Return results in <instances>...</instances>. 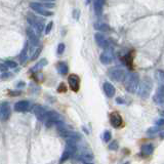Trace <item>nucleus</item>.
Returning <instances> with one entry per match:
<instances>
[{"instance_id":"f257e3e1","label":"nucleus","mask_w":164,"mask_h":164,"mask_svg":"<svg viewBox=\"0 0 164 164\" xmlns=\"http://www.w3.org/2000/svg\"><path fill=\"white\" fill-rule=\"evenodd\" d=\"M123 81H124L125 89L128 92L134 93L138 91V84H139V77L137 73H129L128 75L125 76Z\"/></svg>"},{"instance_id":"f03ea898","label":"nucleus","mask_w":164,"mask_h":164,"mask_svg":"<svg viewBox=\"0 0 164 164\" xmlns=\"http://www.w3.org/2000/svg\"><path fill=\"white\" fill-rule=\"evenodd\" d=\"M153 87V82L150 78H144L143 81L141 82V84H138V96L143 97V99H147L149 96L150 92L152 90Z\"/></svg>"},{"instance_id":"7ed1b4c3","label":"nucleus","mask_w":164,"mask_h":164,"mask_svg":"<svg viewBox=\"0 0 164 164\" xmlns=\"http://www.w3.org/2000/svg\"><path fill=\"white\" fill-rule=\"evenodd\" d=\"M27 21L31 25V27H34V29L36 30V32L38 34L42 33V31L44 29V21L43 20H41L38 16H34V13L29 12L28 13V16H27Z\"/></svg>"},{"instance_id":"20e7f679","label":"nucleus","mask_w":164,"mask_h":164,"mask_svg":"<svg viewBox=\"0 0 164 164\" xmlns=\"http://www.w3.org/2000/svg\"><path fill=\"white\" fill-rule=\"evenodd\" d=\"M108 75H109L110 79H112L113 81L121 82V81H123L125 76H126V72H125V70L121 67H113V68L109 69Z\"/></svg>"},{"instance_id":"39448f33","label":"nucleus","mask_w":164,"mask_h":164,"mask_svg":"<svg viewBox=\"0 0 164 164\" xmlns=\"http://www.w3.org/2000/svg\"><path fill=\"white\" fill-rule=\"evenodd\" d=\"M114 60V52H113V49H111V48H106L103 52L102 54H101L100 57V61L102 64L104 65H109L111 63L113 62Z\"/></svg>"},{"instance_id":"423d86ee","label":"nucleus","mask_w":164,"mask_h":164,"mask_svg":"<svg viewBox=\"0 0 164 164\" xmlns=\"http://www.w3.org/2000/svg\"><path fill=\"white\" fill-rule=\"evenodd\" d=\"M45 122H46L47 126L49 127V126H51V125L61 122V116L57 112H54V111H49V112H46Z\"/></svg>"},{"instance_id":"0eeeda50","label":"nucleus","mask_w":164,"mask_h":164,"mask_svg":"<svg viewBox=\"0 0 164 164\" xmlns=\"http://www.w3.org/2000/svg\"><path fill=\"white\" fill-rule=\"evenodd\" d=\"M30 8L34 10L35 12L39 13V15L43 16H51L54 13L49 10H46V8H44L40 3H37V2H32L30 3Z\"/></svg>"},{"instance_id":"6e6552de","label":"nucleus","mask_w":164,"mask_h":164,"mask_svg":"<svg viewBox=\"0 0 164 164\" xmlns=\"http://www.w3.org/2000/svg\"><path fill=\"white\" fill-rule=\"evenodd\" d=\"M10 106L7 102H3L0 104V119L3 121L8 120L10 117Z\"/></svg>"},{"instance_id":"1a4fd4ad","label":"nucleus","mask_w":164,"mask_h":164,"mask_svg":"<svg viewBox=\"0 0 164 164\" xmlns=\"http://www.w3.org/2000/svg\"><path fill=\"white\" fill-rule=\"evenodd\" d=\"M26 34L28 38H29L30 43L33 45V46H38L39 45V37L36 34V32L34 31L32 27H27L26 29Z\"/></svg>"},{"instance_id":"9d476101","label":"nucleus","mask_w":164,"mask_h":164,"mask_svg":"<svg viewBox=\"0 0 164 164\" xmlns=\"http://www.w3.org/2000/svg\"><path fill=\"white\" fill-rule=\"evenodd\" d=\"M32 112L36 116V118L40 121H45V117H46V112L47 111L44 109L40 105H35L32 108Z\"/></svg>"},{"instance_id":"9b49d317","label":"nucleus","mask_w":164,"mask_h":164,"mask_svg":"<svg viewBox=\"0 0 164 164\" xmlns=\"http://www.w3.org/2000/svg\"><path fill=\"white\" fill-rule=\"evenodd\" d=\"M95 40L96 44L99 45L101 48H103V49H106V48L109 47V42H108V40L106 39V37H105V35L101 32H97L95 34Z\"/></svg>"},{"instance_id":"f8f14e48","label":"nucleus","mask_w":164,"mask_h":164,"mask_svg":"<svg viewBox=\"0 0 164 164\" xmlns=\"http://www.w3.org/2000/svg\"><path fill=\"white\" fill-rule=\"evenodd\" d=\"M68 82L69 85L71 87L73 91H78L80 87V79L76 74H71L68 77Z\"/></svg>"},{"instance_id":"ddd939ff","label":"nucleus","mask_w":164,"mask_h":164,"mask_svg":"<svg viewBox=\"0 0 164 164\" xmlns=\"http://www.w3.org/2000/svg\"><path fill=\"white\" fill-rule=\"evenodd\" d=\"M110 123L111 125H112L113 127L115 128H118V127H120L122 123H123V121H122V118L121 116L118 113L116 112H114L110 115Z\"/></svg>"},{"instance_id":"4468645a","label":"nucleus","mask_w":164,"mask_h":164,"mask_svg":"<svg viewBox=\"0 0 164 164\" xmlns=\"http://www.w3.org/2000/svg\"><path fill=\"white\" fill-rule=\"evenodd\" d=\"M29 109H30V102H28V101H20V102L15 104V110L16 112L24 113L27 112Z\"/></svg>"},{"instance_id":"2eb2a0df","label":"nucleus","mask_w":164,"mask_h":164,"mask_svg":"<svg viewBox=\"0 0 164 164\" xmlns=\"http://www.w3.org/2000/svg\"><path fill=\"white\" fill-rule=\"evenodd\" d=\"M153 100H154V102L157 105H163V103H164V87L162 84L159 86L158 89H157Z\"/></svg>"},{"instance_id":"dca6fc26","label":"nucleus","mask_w":164,"mask_h":164,"mask_svg":"<svg viewBox=\"0 0 164 164\" xmlns=\"http://www.w3.org/2000/svg\"><path fill=\"white\" fill-rule=\"evenodd\" d=\"M104 91L106 93V96L108 97H113L115 96V92H116V90H115V87L112 83L110 82H105L104 83Z\"/></svg>"},{"instance_id":"f3484780","label":"nucleus","mask_w":164,"mask_h":164,"mask_svg":"<svg viewBox=\"0 0 164 164\" xmlns=\"http://www.w3.org/2000/svg\"><path fill=\"white\" fill-rule=\"evenodd\" d=\"M66 151H68L70 153V155L74 156L77 153V146L76 143L73 141H67V145H66Z\"/></svg>"},{"instance_id":"a211bd4d","label":"nucleus","mask_w":164,"mask_h":164,"mask_svg":"<svg viewBox=\"0 0 164 164\" xmlns=\"http://www.w3.org/2000/svg\"><path fill=\"white\" fill-rule=\"evenodd\" d=\"M153 152H154V146L152 144H145L142 146V153L145 156L151 155Z\"/></svg>"},{"instance_id":"6ab92c4d","label":"nucleus","mask_w":164,"mask_h":164,"mask_svg":"<svg viewBox=\"0 0 164 164\" xmlns=\"http://www.w3.org/2000/svg\"><path fill=\"white\" fill-rule=\"evenodd\" d=\"M57 69H58V72L60 73L62 75H66L68 73V65L66 64L65 62H60L57 66Z\"/></svg>"},{"instance_id":"aec40b11","label":"nucleus","mask_w":164,"mask_h":164,"mask_svg":"<svg viewBox=\"0 0 164 164\" xmlns=\"http://www.w3.org/2000/svg\"><path fill=\"white\" fill-rule=\"evenodd\" d=\"M27 54H28V42L25 43V45H24V48H23L22 51H21V54H20V62L22 63V64L26 62Z\"/></svg>"},{"instance_id":"412c9836","label":"nucleus","mask_w":164,"mask_h":164,"mask_svg":"<svg viewBox=\"0 0 164 164\" xmlns=\"http://www.w3.org/2000/svg\"><path fill=\"white\" fill-rule=\"evenodd\" d=\"M47 65V61H46V59H42L39 63H37L36 65L34 66V67L32 68V71L33 72H37L38 70H40L41 68H43L44 66H46Z\"/></svg>"},{"instance_id":"4be33fe9","label":"nucleus","mask_w":164,"mask_h":164,"mask_svg":"<svg viewBox=\"0 0 164 164\" xmlns=\"http://www.w3.org/2000/svg\"><path fill=\"white\" fill-rule=\"evenodd\" d=\"M81 159L84 161L85 163L86 162H90L91 160L93 159V155L91 152H83L81 154Z\"/></svg>"},{"instance_id":"5701e85b","label":"nucleus","mask_w":164,"mask_h":164,"mask_svg":"<svg viewBox=\"0 0 164 164\" xmlns=\"http://www.w3.org/2000/svg\"><path fill=\"white\" fill-rule=\"evenodd\" d=\"M95 28L96 30H100V31H108L109 30V26L107 25V24H104V23H97L95 24Z\"/></svg>"},{"instance_id":"b1692460","label":"nucleus","mask_w":164,"mask_h":164,"mask_svg":"<svg viewBox=\"0 0 164 164\" xmlns=\"http://www.w3.org/2000/svg\"><path fill=\"white\" fill-rule=\"evenodd\" d=\"M71 158V155H70V153L68 152V151H64V153H63V155H62V157H61V160H60V163L61 164H63L64 162H66L67 161L68 159H70Z\"/></svg>"},{"instance_id":"393cba45","label":"nucleus","mask_w":164,"mask_h":164,"mask_svg":"<svg viewBox=\"0 0 164 164\" xmlns=\"http://www.w3.org/2000/svg\"><path fill=\"white\" fill-rule=\"evenodd\" d=\"M111 138H112V134H111V132L109 130H106L104 132V135H103V139L105 143H108L111 141Z\"/></svg>"},{"instance_id":"a878e982","label":"nucleus","mask_w":164,"mask_h":164,"mask_svg":"<svg viewBox=\"0 0 164 164\" xmlns=\"http://www.w3.org/2000/svg\"><path fill=\"white\" fill-rule=\"evenodd\" d=\"M65 48H66L65 44H64V43H60V44L58 45L57 54H58L59 55H62L63 54H64V51H65Z\"/></svg>"},{"instance_id":"bb28decb","label":"nucleus","mask_w":164,"mask_h":164,"mask_svg":"<svg viewBox=\"0 0 164 164\" xmlns=\"http://www.w3.org/2000/svg\"><path fill=\"white\" fill-rule=\"evenodd\" d=\"M5 66L7 68H16V66H17V63L16 62H13V61H5Z\"/></svg>"},{"instance_id":"cd10ccee","label":"nucleus","mask_w":164,"mask_h":164,"mask_svg":"<svg viewBox=\"0 0 164 164\" xmlns=\"http://www.w3.org/2000/svg\"><path fill=\"white\" fill-rule=\"evenodd\" d=\"M40 4L42 5L44 8H54V3H52V2H44V3H40Z\"/></svg>"},{"instance_id":"c85d7f7f","label":"nucleus","mask_w":164,"mask_h":164,"mask_svg":"<svg viewBox=\"0 0 164 164\" xmlns=\"http://www.w3.org/2000/svg\"><path fill=\"white\" fill-rule=\"evenodd\" d=\"M109 149L112 150V151H116V150L118 149V143L116 141L112 142L111 144L109 145Z\"/></svg>"},{"instance_id":"c756f323","label":"nucleus","mask_w":164,"mask_h":164,"mask_svg":"<svg viewBox=\"0 0 164 164\" xmlns=\"http://www.w3.org/2000/svg\"><path fill=\"white\" fill-rule=\"evenodd\" d=\"M40 51H41V48H38V49L35 50V52L33 54V55L31 57V60L34 61V60H36V59L39 57V54H40Z\"/></svg>"},{"instance_id":"7c9ffc66","label":"nucleus","mask_w":164,"mask_h":164,"mask_svg":"<svg viewBox=\"0 0 164 164\" xmlns=\"http://www.w3.org/2000/svg\"><path fill=\"white\" fill-rule=\"evenodd\" d=\"M52 26H54V22H50V23L47 24L46 28H45V34H49L50 33V31L52 29Z\"/></svg>"},{"instance_id":"2f4dec72","label":"nucleus","mask_w":164,"mask_h":164,"mask_svg":"<svg viewBox=\"0 0 164 164\" xmlns=\"http://www.w3.org/2000/svg\"><path fill=\"white\" fill-rule=\"evenodd\" d=\"M125 63H126V65L128 66V67H131V63H132V60H131L130 54H127L126 57H125Z\"/></svg>"},{"instance_id":"473e14b6","label":"nucleus","mask_w":164,"mask_h":164,"mask_svg":"<svg viewBox=\"0 0 164 164\" xmlns=\"http://www.w3.org/2000/svg\"><path fill=\"white\" fill-rule=\"evenodd\" d=\"M157 77L159 78V81L162 84V82H163V71H161V70L157 71Z\"/></svg>"},{"instance_id":"72a5a7b5","label":"nucleus","mask_w":164,"mask_h":164,"mask_svg":"<svg viewBox=\"0 0 164 164\" xmlns=\"http://www.w3.org/2000/svg\"><path fill=\"white\" fill-rule=\"evenodd\" d=\"M79 16H80V10L74 9V12H73V17H74L75 20H79Z\"/></svg>"},{"instance_id":"f704fd0d","label":"nucleus","mask_w":164,"mask_h":164,"mask_svg":"<svg viewBox=\"0 0 164 164\" xmlns=\"http://www.w3.org/2000/svg\"><path fill=\"white\" fill-rule=\"evenodd\" d=\"M158 131H159L158 126H157V127H151V128H150V129L148 130V134H156V132H158Z\"/></svg>"},{"instance_id":"c9c22d12","label":"nucleus","mask_w":164,"mask_h":164,"mask_svg":"<svg viewBox=\"0 0 164 164\" xmlns=\"http://www.w3.org/2000/svg\"><path fill=\"white\" fill-rule=\"evenodd\" d=\"M156 125L157 126H162L163 125V119H158L156 121Z\"/></svg>"},{"instance_id":"e433bc0d","label":"nucleus","mask_w":164,"mask_h":164,"mask_svg":"<svg viewBox=\"0 0 164 164\" xmlns=\"http://www.w3.org/2000/svg\"><path fill=\"white\" fill-rule=\"evenodd\" d=\"M61 87L62 88H59V91H61V90H63V91H65L66 88H65V85H64V83H62L61 84Z\"/></svg>"},{"instance_id":"4c0bfd02","label":"nucleus","mask_w":164,"mask_h":164,"mask_svg":"<svg viewBox=\"0 0 164 164\" xmlns=\"http://www.w3.org/2000/svg\"><path fill=\"white\" fill-rule=\"evenodd\" d=\"M95 1L99 2V3H101V4H103V5H104V3H105V0H95Z\"/></svg>"},{"instance_id":"58836bf2","label":"nucleus","mask_w":164,"mask_h":164,"mask_svg":"<svg viewBox=\"0 0 164 164\" xmlns=\"http://www.w3.org/2000/svg\"><path fill=\"white\" fill-rule=\"evenodd\" d=\"M41 1H43V2H54L55 0H41Z\"/></svg>"},{"instance_id":"ea45409f","label":"nucleus","mask_w":164,"mask_h":164,"mask_svg":"<svg viewBox=\"0 0 164 164\" xmlns=\"http://www.w3.org/2000/svg\"><path fill=\"white\" fill-rule=\"evenodd\" d=\"M117 102L119 103V104H124V102H123V101H122L121 99H117Z\"/></svg>"},{"instance_id":"a19ab883","label":"nucleus","mask_w":164,"mask_h":164,"mask_svg":"<svg viewBox=\"0 0 164 164\" xmlns=\"http://www.w3.org/2000/svg\"><path fill=\"white\" fill-rule=\"evenodd\" d=\"M90 2H91V0H86V4H89Z\"/></svg>"},{"instance_id":"79ce46f5","label":"nucleus","mask_w":164,"mask_h":164,"mask_svg":"<svg viewBox=\"0 0 164 164\" xmlns=\"http://www.w3.org/2000/svg\"><path fill=\"white\" fill-rule=\"evenodd\" d=\"M85 164H93V163H91V162H86Z\"/></svg>"},{"instance_id":"37998d69","label":"nucleus","mask_w":164,"mask_h":164,"mask_svg":"<svg viewBox=\"0 0 164 164\" xmlns=\"http://www.w3.org/2000/svg\"><path fill=\"white\" fill-rule=\"evenodd\" d=\"M123 164H130L129 162H125V163H123Z\"/></svg>"}]
</instances>
